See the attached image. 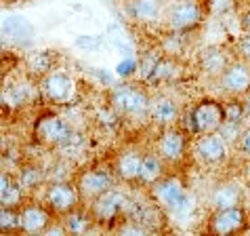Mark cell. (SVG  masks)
Returning a JSON list of instances; mask_svg holds the SVG:
<instances>
[{"mask_svg": "<svg viewBox=\"0 0 250 236\" xmlns=\"http://www.w3.org/2000/svg\"><path fill=\"white\" fill-rule=\"evenodd\" d=\"M225 122V106L214 99H202L187 116V129L196 135L217 133Z\"/></svg>", "mask_w": 250, "mask_h": 236, "instance_id": "cell-1", "label": "cell"}, {"mask_svg": "<svg viewBox=\"0 0 250 236\" xmlns=\"http://www.w3.org/2000/svg\"><path fill=\"white\" fill-rule=\"evenodd\" d=\"M154 196L166 209H170L175 215H187L193 209V198L185 192L183 184L179 179H160L154 184Z\"/></svg>", "mask_w": 250, "mask_h": 236, "instance_id": "cell-2", "label": "cell"}, {"mask_svg": "<svg viewBox=\"0 0 250 236\" xmlns=\"http://www.w3.org/2000/svg\"><path fill=\"white\" fill-rule=\"evenodd\" d=\"M128 211H130V200L122 192L107 190L97 200H93L91 217L101 226H112L114 221L120 219V215H126Z\"/></svg>", "mask_w": 250, "mask_h": 236, "instance_id": "cell-3", "label": "cell"}, {"mask_svg": "<svg viewBox=\"0 0 250 236\" xmlns=\"http://www.w3.org/2000/svg\"><path fill=\"white\" fill-rule=\"evenodd\" d=\"M112 106L116 108L118 114L124 116H143L149 112L151 103L149 97L143 89L135 85H122L112 91Z\"/></svg>", "mask_w": 250, "mask_h": 236, "instance_id": "cell-4", "label": "cell"}, {"mask_svg": "<svg viewBox=\"0 0 250 236\" xmlns=\"http://www.w3.org/2000/svg\"><path fill=\"white\" fill-rule=\"evenodd\" d=\"M69 135V124L55 114H44L34 122V140L42 145H63Z\"/></svg>", "mask_w": 250, "mask_h": 236, "instance_id": "cell-5", "label": "cell"}, {"mask_svg": "<svg viewBox=\"0 0 250 236\" xmlns=\"http://www.w3.org/2000/svg\"><path fill=\"white\" fill-rule=\"evenodd\" d=\"M80 203V190L78 186H72L67 182H57L48 186L46 190V205L48 209L57 215H67L69 211L78 209Z\"/></svg>", "mask_w": 250, "mask_h": 236, "instance_id": "cell-6", "label": "cell"}, {"mask_svg": "<svg viewBox=\"0 0 250 236\" xmlns=\"http://www.w3.org/2000/svg\"><path fill=\"white\" fill-rule=\"evenodd\" d=\"M42 91L48 101L63 106V103H69L76 97V80L67 72H51L42 80Z\"/></svg>", "mask_w": 250, "mask_h": 236, "instance_id": "cell-7", "label": "cell"}, {"mask_svg": "<svg viewBox=\"0 0 250 236\" xmlns=\"http://www.w3.org/2000/svg\"><path fill=\"white\" fill-rule=\"evenodd\" d=\"M244 226H246V211L238 205V207H227V209H217V213L210 217L208 230L212 234L225 236V234L242 232Z\"/></svg>", "mask_w": 250, "mask_h": 236, "instance_id": "cell-8", "label": "cell"}, {"mask_svg": "<svg viewBox=\"0 0 250 236\" xmlns=\"http://www.w3.org/2000/svg\"><path fill=\"white\" fill-rule=\"evenodd\" d=\"M114 177L109 175L105 169H91L86 173H82L78 179V190L82 200H97L101 194H105L107 190H112Z\"/></svg>", "mask_w": 250, "mask_h": 236, "instance_id": "cell-9", "label": "cell"}, {"mask_svg": "<svg viewBox=\"0 0 250 236\" xmlns=\"http://www.w3.org/2000/svg\"><path fill=\"white\" fill-rule=\"evenodd\" d=\"M202 15H204V11L198 2L179 0L177 4H172V9L168 13V24L172 30L187 32V30H193V27L202 22Z\"/></svg>", "mask_w": 250, "mask_h": 236, "instance_id": "cell-10", "label": "cell"}, {"mask_svg": "<svg viewBox=\"0 0 250 236\" xmlns=\"http://www.w3.org/2000/svg\"><path fill=\"white\" fill-rule=\"evenodd\" d=\"M221 87L231 95H246L250 91V68L246 64H231L221 74Z\"/></svg>", "mask_w": 250, "mask_h": 236, "instance_id": "cell-11", "label": "cell"}, {"mask_svg": "<svg viewBox=\"0 0 250 236\" xmlns=\"http://www.w3.org/2000/svg\"><path fill=\"white\" fill-rule=\"evenodd\" d=\"M196 152L206 165H219L227 158V142L221 135H202L196 143Z\"/></svg>", "mask_w": 250, "mask_h": 236, "instance_id": "cell-12", "label": "cell"}, {"mask_svg": "<svg viewBox=\"0 0 250 236\" xmlns=\"http://www.w3.org/2000/svg\"><path fill=\"white\" fill-rule=\"evenodd\" d=\"M185 145H187V140L181 131L168 129V131H164V135L158 142V154L168 163H177L185 154Z\"/></svg>", "mask_w": 250, "mask_h": 236, "instance_id": "cell-13", "label": "cell"}, {"mask_svg": "<svg viewBox=\"0 0 250 236\" xmlns=\"http://www.w3.org/2000/svg\"><path fill=\"white\" fill-rule=\"evenodd\" d=\"M51 213L42 205H27L21 209V232L25 234H42L48 230Z\"/></svg>", "mask_w": 250, "mask_h": 236, "instance_id": "cell-14", "label": "cell"}, {"mask_svg": "<svg viewBox=\"0 0 250 236\" xmlns=\"http://www.w3.org/2000/svg\"><path fill=\"white\" fill-rule=\"evenodd\" d=\"M141 166H143V154H139L137 150L122 152L116 161V173L124 182H139L141 177Z\"/></svg>", "mask_w": 250, "mask_h": 236, "instance_id": "cell-15", "label": "cell"}, {"mask_svg": "<svg viewBox=\"0 0 250 236\" xmlns=\"http://www.w3.org/2000/svg\"><path fill=\"white\" fill-rule=\"evenodd\" d=\"M200 68L202 72H206L208 76H219L227 70V57L225 53L217 47H210V48H204L200 53Z\"/></svg>", "mask_w": 250, "mask_h": 236, "instance_id": "cell-16", "label": "cell"}, {"mask_svg": "<svg viewBox=\"0 0 250 236\" xmlns=\"http://www.w3.org/2000/svg\"><path fill=\"white\" fill-rule=\"evenodd\" d=\"M151 112V118L158 122V124H164V127H168L179 118V106L175 99H170V97H160L151 103L149 108Z\"/></svg>", "mask_w": 250, "mask_h": 236, "instance_id": "cell-17", "label": "cell"}, {"mask_svg": "<svg viewBox=\"0 0 250 236\" xmlns=\"http://www.w3.org/2000/svg\"><path fill=\"white\" fill-rule=\"evenodd\" d=\"M2 188H0V203L2 207H19L23 198V186L21 182L13 179L9 173H2V179H0Z\"/></svg>", "mask_w": 250, "mask_h": 236, "instance_id": "cell-18", "label": "cell"}, {"mask_svg": "<svg viewBox=\"0 0 250 236\" xmlns=\"http://www.w3.org/2000/svg\"><path fill=\"white\" fill-rule=\"evenodd\" d=\"M164 158L160 154H145L143 156V166H141V177L139 182L141 184H147V186H154L156 182L162 179V173H164V166H162Z\"/></svg>", "mask_w": 250, "mask_h": 236, "instance_id": "cell-19", "label": "cell"}, {"mask_svg": "<svg viewBox=\"0 0 250 236\" xmlns=\"http://www.w3.org/2000/svg\"><path fill=\"white\" fill-rule=\"evenodd\" d=\"M242 200V192L235 184H221L212 192V205L217 209H227V207H238Z\"/></svg>", "mask_w": 250, "mask_h": 236, "instance_id": "cell-20", "label": "cell"}, {"mask_svg": "<svg viewBox=\"0 0 250 236\" xmlns=\"http://www.w3.org/2000/svg\"><path fill=\"white\" fill-rule=\"evenodd\" d=\"M0 230H2V234L21 232V211H19V207H2V211H0Z\"/></svg>", "mask_w": 250, "mask_h": 236, "instance_id": "cell-21", "label": "cell"}, {"mask_svg": "<svg viewBox=\"0 0 250 236\" xmlns=\"http://www.w3.org/2000/svg\"><path fill=\"white\" fill-rule=\"evenodd\" d=\"M91 219H93V217H88L84 211L74 209V211H69V213L65 215L63 226H65V230H67L69 234H84V232L88 230V226H91Z\"/></svg>", "mask_w": 250, "mask_h": 236, "instance_id": "cell-22", "label": "cell"}, {"mask_svg": "<svg viewBox=\"0 0 250 236\" xmlns=\"http://www.w3.org/2000/svg\"><path fill=\"white\" fill-rule=\"evenodd\" d=\"M130 13H133L135 19L151 22V19L158 17L160 4L156 2V0H133V4H130Z\"/></svg>", "mask_w": 250, "mask_h": 236, "instance_id": "cell-23", "label": "cell"}, {"mask_svg": "<svg viewBox=\"0 0 250 236\" xmlns=\"http://www.w3.org/2000/svg\"><path fill=\"white\" fill-rule=\"evenodd\" d=\"M200 6L206 15H212V17H219V15H225L235 6V0H200Z\"/></svg>", "mask_w": 250, "mask_h": 236, "instance_id": "cell-24", "label": "cell"}, {"mask_svg": "<svg viewBox=\"0 0 250 236\" xmlns=\"http://www.w3.org/2000/svg\"><path fill=\"white\" fill-rule=\"evenodd\" d=\"M244 116H246L244 101H233V103H227L225 106V122L235 124V127H242Z\"/></svg>", "mask_w": 250, "mask_h": 236, "instance_id": "cell-25", "label": "cell"}, {"mask_svg": "<svg viewBox=\"0 0 250 236\" xmlns=\"http://www.w3.org/2000/svg\"><path fill=\"white\" fill-rule=\"evenodd\" d=\"M42 179V171L36 169V166H27L21 173V186L23 188H36Z\"/></svg>", "mask_w": 250, "mask_h": 236, "instance_id": "cell-26", "label": "cell"}, {"mask_svg": "<svg viewBox=\"0 0 250 236\" xmlns=\"http://www.w3.org/2000/svg\"><path fill=\"white\" fill-rule=\"evenodd\" d=\"M48 57H51V53H48V51H42V53H38V55H34V57L30 59V68H32V70L34 72H46L48 70V68H51V64H48Z\"/></svg>", "mask_w": 250, "mask_h": 236, "instance_id": "cell-27", "label": "cell"}, {"mask_svg": "<svg viewBox=\"0 0 250 236\" xmlns=\"http://www.w3.org/2000/svg\"><path fill=\"white\" fill-rule=\"evenodd\" d=\"M135 68H137L135 59H124V61H120V66H118V74H120V76H128V74L135 72Z\"/></svg>", "mask_w": 250, "mask_h": 236, "instance_id": "cell-28", "label": "cell"}, {"mask_svg": "<svg viewBox=\"0 0 250 236\" xmlns=\"http://www.w3.org/2000/svg\"><path fill=\"white\" fill-rule=\"evenodd\" d=\"M238 48H240V53H242V57H244L246 61H250V34H246L244 38L240 40V45H238Z\"/></svg>", "mask_w": 250, "mask_h": 236, "instance_id": "cell-29", "label": "cell"}, {"mask_svg": "<svg viewBox=\"0 0 250 236\" xmlns=\"http://www.w3.org/2000/svg\"><path fill=\"white\" fill-rule=\"evenodd\" d=\"M240 150L244 152V154L250 156V129L246 131L244 135H242V140H240Z\"/></svg>", "mask_w": 250, "mask_h": 236, "instance_id": "cell-30", "label": "cell"}, {"mask_svg": "<svg viewBox=\"0 0 250 236\" xmlns=\"http://www.w3.org/2000/svg\"><path fill=\"white\" fill-rule=\"evenodd\" d=\"M242 30L250 34V11H246L244 15H242Z\"/></svg>", "mask_w": 250, "mask_h": 236, "instance_id": "cell-31", "label": "cell"}, {"mask_svg": "<svg viewBox=\"0 0 250 236\" xmlns=\"http://www.w3.org/2000/svg\"><path fill=\"white\" fill-rule=\"evenodd\" d=\"M244 108H246V116L250 118V91L246 93V99H244Z\"/></svg>", "mask_w": 250, "mask_h": 236, "instance_id": "cell-32", "label": "cell"}, {"mask_svg": "<svg viewBox=\"0 0 250 236\" xmlns=\"http://www.w3.org/2000/svg\"><path fill=\"white\" fill-rule=\"evenodd\" d=\"M246 179H248V184H250V163H248V166H246Z\"/></svg>", "mask_w": 250, "mask_h": 236, "instance_id": "cell-33", "label": "cell"}]
</instances>
